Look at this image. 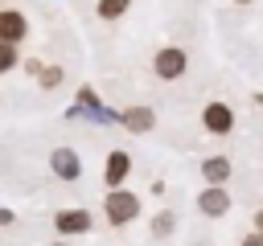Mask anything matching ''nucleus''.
<instances>
[{"label": "nucleus", "instance_id": "nucleus-8", "mask_svg": "<svg viewBox=\"0 0 263 246\" xmlns=\"http://www.w3.org/2000/svg\"><path fill=\"white\" fill-rule=\"evenodd\" d=\"M197 205H201V213L218 217V213H226V209H230V197H226L222 189H205V193L197 197Z\"/></svg>", "mask_w": 263, "mask_h": 246}, {"label": "nucleus", "instance_id": "nucleus-6", "mask_svg": "<svg viewBox=\"0 0 263 246\" xmlns=\"http://www.w3.org/2000/svg\"><path fill=\"white\" fill-rule=\"evenodd\" d=\"M127 172H132L127 152H111V156H107V176H103V180L115 189V184H123V180H127Z\"/></svg>", "mask_w": 263, "mask_h": 246}, {"label": "nucleus", "instance_id": "nucleus-15", "mask_svg": "<svg viewBox=\"0 0 263 246\" xmlns=\"http://www.w3.org/2000/svg\"><path fill=\"white\" fill-rule=\"evenodd\" d=\"M242 246H263V234H251V238H242Z\"/></svg>", "mask_w": 263, "mask_h": 246}, {"label": "nucleus", "instance_id": "nucleus-16", "mask_svg": "<svg viewBox=\"0 0 263 246\" xmlns=\"http://www.w3.org/2000/svg\"><path fill=\"white\" fill-rule=\"evenodd\" d=\"M255 230H259V234H263V209H259V213H255Z\"/></svg>", "mask_w": 263, "mask_h": 246}, {"label": "nucleus", "instance_id": "nucleus-13", "mask_svg": "<svg viewBox=\"0 0 263 246\" xmlns=\"http://www.w3.org/2000/svg\"><path fill=\"white\" fill-rule=\"evenodd\" d=\"M58 82H62V70H58V66L41 70V86H58Z\"/></svg>", "mask_w": 263, "mask_h": 246}, {"label": "nucleus", "instance_id": "nucleus-3", "mask_svg": "<svg viewBox=\"0 0 263 246\" xmlns=\"http://www.w3.org/2000/svg\"><path fill=\"white\" fill-rule=\"evenodd\" d=\"M201 123H205V131L226 135V131L234 127V111H230L226 102H210V107H205V115H201Z\"/></svg>", "mask_w": 263, "mask_h": 246}, {"label": "nucleus", "instance_id": "nucleus-14", "mask_svg": "<svg viewBox=\"0 0 263 246\" xmlns=\"http://www.w3.org/2000/svg\"><path fill=\"white\" fill-rule=\"evenodd\" d=\"M173 230V213H160L156 221H152V234H168Z\"/></svg>", "mask_w": 263, "mask_h": 246}, {"label": "nucleus", "instance_id": "nucleus-11", "mask_svg": "<svg viewBox=\"0 0 263 246\" xmlns=\"http://www.w3.org/2000/svg\"><path fill=\"white\" fill-rule=\"evenodd\" d=\"M127 12V0H99V16L103 20H115V16H123Z\"/></svg>", "mask_w": 263, "mask_h": 246}, {"label": "nucleus", "instance_id": "nucleus-4", "mask_svg": "<svg viewBox=\"0 0 263 246\" xmlns=\"http://www.w3.org/2000/svg\"><path fill=\"white\" fill-rule=\"evenodd\" d=\"M29 33V20L16 12V8H4L0 12V41H8V45H16L21 37Z\"/></svg>", "mask_w": 263, "mask_h": 246}, {"label": "nucleus", "instance_id": "nucleus-7", "mask_svg": "<svg viewBox=\"0 0 263 246\" xmlns=\"http://www.w3.org/2000/svg\"><path fill=\"white\" fill-rule=\"evenodd\" d=\"M53 225H58L62 234H82V230H90V213H82V209H66V213L53 217Z\"/></svg>", "mask_w": 263, "mask_h": 246}, {"label": "nucleus", "instance_id": "nucleus-10", "mask_svg": "<svg viewBox=\"0 0 263 246\" xmlns=\"http://www.w3.org/2000/svg\"><path fill=\"white\" fill-rule=\"evenodd\" d=\"M123 123H127L132 131H148V127H152V111H148V107H136V111L123 115Z\"/></svg>", "mask_w": 263, "mask_h": 246}, {"label": "nucleus", "instance_id": "nucleus-1", "mask_svg": "<svg viewBox=\"0 0 263 246\" xmlns=\"http://www.w3.org/2000/svg\"><path fill=\"white\" fill-rule=\"evenodd\" d=\"M103 209H107V221H111V225H127V221L140 213V201H136L132 193H111Z\"/></svg>", "mask_w": 263, "mask_h": 246}, {"label": "nucleus", "instance_id": "nucleus-5", "mask_svg": "<svg viewBox=\"0 0 263 246\" xmlns=\"http://www.w3.org/2000/svg\"><path fill=\"white\" fill-rule=\"evenodd\" d=\"M49 164H53V172H58V176H66V180H74V176L82 172V164H78V156H74L70 148H58V152L49 156Z\"/></svg>", "mask_w": 263, "mask_h": 246}, {"label": "nucleus", "instance_id": "nucleus-2", "mask_svg": "<svg viewBox=\"0 0 263 246\" xmlns=\"http://www.w3.org/2000/svg\"><path fill=\"white\" fill-rule=\"evenodd\" d=\"M152 70H156L160 78H181V74H185V53H181L177 45H164V49L152 57Z\"/></svg>", "mask_w": 263, "mask_h": 246}, {"label": "nucleus", "instance_id": "nucleus-9", "mask_svg": "<svg viewBox=\"0 0 263 246\" xmlns=\"http://www.w3.org/2000/svg\"><path fill=\"white\" fill-rule=\"evenodd\" d=\"M201 176H205L210 184H222V180L230 176V160H226V156H210V160L201 164Z\"/></svg>", "mask_w": 263, "mask_h": 246}, {"label": "nucleus", "instance_id": "nucleus-12", "mask_svg": "<svg viewBox=\"0 0 263 246\" xmlns=\"http://www.w3.org/2000/svg\"><path fill=\"white\" fill-rule=\"evenodd\" d=\"M12 61H16V45L0 41V74H4V70H12Z\"/></svg>", "mask_w": 263, "mask_h": 246}]
</instances>
